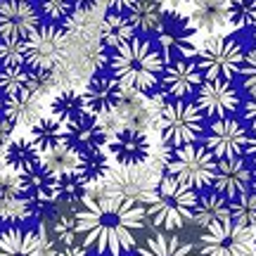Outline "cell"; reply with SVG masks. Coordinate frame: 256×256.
<instances>
[{"label": "cell", "mask_w": 256, "mask_h": 256, "mask_svg": "<svg viewBox=\"0 0 256 256\" xmlns=\"http://www.w3.org/2000/svg\"><path fill=\"white\" fill-rule=\"evenodd\" d=\"M28 140L36 145L40 154H46L50 150L64 145V124L55 116H40V119L31 126V136Z\"/></svg>", "instance_id": "obj_26"}, {"label": "cell", "mask_w": 256, "mask_h": 256, "mask_svg": "<svg viewBox=\"0 0 256 256\" xmlns=\"http://www.w3.org/2000/svg\"><path fill=\"white\" fill-rule=\"evenodd\" d=\"M159 2H162L164 10H178V8H183V5H188L190 0H159Z\"/></svg>", "instance_id": "obj_45"}, {"label": "cell", "mask_w": 256, "mask_h": 256, "mask_svg": "<svg viewBox=\"0 0 256 256\" xmlns=\"http://www.w3.org/2000/svg\"><path fill=\"white\" fill-rule=\"evenodd\" d=\"M0 72H2V66H0Z\"/></svg>", "instance_id": "obj_52"}, {"label": "cell", "mask_w": 256, "mask_h": 256, "mask_svg": "<svg viewBox=\"0 0 256 256\" xmlns=\"http://www.w3.org/2000/svg\"><path fill=\"white\" fill-rule=\"evenodd\" d=\"M52 256H90L86 247H78V244H72V247H60L57 252H52Z\"/></svg>", "instance_id": "obj_41"}, {"label": "cell", "mask_w": 256, "mask_h": 256, "mask_svg": "<svg viewBox=\"0 0 256 256\" xmlns=\"http://www.w3.org/2000/svg\"><path fill=\"white\" fill-rule=\"evenodd\" d=\"M74 171L78 174V178L86 185L104 183L112 174V156L107 152V147H95V150H88V152H81Z\"/></svg>", "instance_id": "obj_22"}, {"label": "cell", "mask_w": 256, "mask_h": 256, "mask_svg": "<svg viewBox=\"0 0 256 256\" xmlns=\"http://www.w3.org/2000/svg\"><path fill=\"white\" fill-rule=\"evenodd\" d=\"M124 86H121L112 74L104 72H95L90 76V81L86 86V92H83V102H86V112L92 114V116H107V114H114L119 110L121 98H124Z\"/></svg>", "instance_id": "obj_13"}, {"label": "cell", "mask_w": 256, "mask_h": 256, "mask_svg": "<svg viewBox=\"0 0 256 256\" xmlns=\"http://www.w3.org/2000/svg\"><path fill=\"white\" fill-rule=\"evenodd\" d=\"M0 256H52L50 242L34 230L8 228L0 232Z\"/></svg>", "instance_id": "obj_19"}, {"label": "cell", "mask_w": 256, "mask_h": 256, "mask_svg": "<svg viewBox=\"0 0 256 256\" xmlns=\"http://www.w3.org/2000/svg\"><path fill=\"white\" fill-rule=\"evenodd\" d=\"M154 34L156 50L164 57V64L174 60H192V55L197 52V46H194L197 28L192 26L190 17L180 14L178 10H166Z\"/></svg>", "instance_id": "obj_8"}, {"label": "cell", "mask_w": 256, "mask_h": 256, "mask_svg": "<svg viewBox=\"0 0 256 256\" xmlns=\"http://www.w3.org/2000/svg\"><path fill=\"white\" fill-rule=\"evenodd\" d=\"M76 162H78V154H76L66 142L55 147V150H50V152H46V154H40V164L46 166L48 171H52L55 176L74 171V168H76Z\"/></svg>", "instance_id": "obj_32"}, {"label": "cell", "mask_w": 256, "mask_h": 256, "mask_svg": "<svg viewBox=\"0 0 256 256\" xmlns=\"http://www.w3.org/2000/svg\"><path fill=\"white\" fill-rule=\"evenodd\" d=\"M107 130L102 126V121L92 114H81L78 119L64 124V142L72 147L76 154L81 152H88V150H95V147H104L107 145Z\"/></svg>", "instance_id": "obj_18"}, {"label": "cell", "mask_w": 256, "mask_h": 256, "mask_svg": "<svg viewBox=\"0 0 256 256\" xmlns=\"http://www.w3.org/2000/svg\"><path fill=\"white\" fill-rule=\"evenodd\" d=\"M159 133L166 147H183L197 142L204 133V114L194 102L174 100L159 110Z\"/></svg>", "instance_id": "obj_4"}, {"label": "cell", "mask_w": 256, "mask_h": 256, "mask_svg": "<svg viewBox=\"0 0 256 256\" xmlns=\"http://www.w3.org/2000/svg\"><path fill=\"white\" fill-rule=\"evenodd\" d=\"M244 60V50L235 38L211 34L197 50V69L202 78H226L232 81V76L240 74Z\"/></svg>", "instance_id": "obj_5"}, {"label": "cell", "mask_w": 256, "mask_h": 256, "mask_svg": "<svg viewBox=\"0 0 256 256\" xmlns=\"http://www.w3.org/2000/svg\"><path fill=\"white\" fill-rule=\"evenodd\" d=\"M5 171V147H0V174Z\"/></svg>", "instance_id": "obj_46"}, {"label": "cell", "mask_w": 256, "mask_h": 256, "mask_svg": "<svg viewBox=\"0 0 256 256\" xmlns=\"http://www.w3.org/2000/svg\"><path fill=\"white\" fill-rule=\"evenodd\" d=\"M40 26V12L24 0H0V38L26 40Z\"/></svg>", "instance_id": "obj_14"}, {"label": "cell", "mask_w": 256, "mask_h": 256, "mask_svg": "<svg viewBox=\"0 0 256 256\" xmlns=\"http://www.w3.org/2000/svg\"><path fill=\"white\" fill-rule=\"evenodd\" d=\"M24 64V40L0 38V66H19Z\"/></svg>", "instance_id": "obj_37"}, {"label": "cell", "mask_w": 256, "mask_h": 256, "mask_svg": "<svg viewBox=\"0 0 256 256\" xmlns=\"http://www.w3.org/2000/svg\"><path fill=\"white\" fill-rule=\"evenodd\" d=\"M5 114V98H2V92H0V116Z\"/></svg>", "instance_id": "obj_47"}, {"label": "cell", "mask_w": 256, "mask_h": 256, "mask_svg": "<svg viewBox=\"0 0 256 256\" xmlns=\"http://www.w3.org/2000/svg\"><path fill=\"white\" fill-rule=\"evenodd\" d=\"M69 55V36L64 26L40 24L24 40V64L34 72H55Z\"/></svg>", "instance_id": "obj_6"}, {"label": "cell", "mask_w": 256, "mask_h": 256, "mask_svg": "<svg viewBox=\"0 0 256 256\" xmlns=\"http://www.w3.org/2000/svg\"><path fill=\"white\" fill-rule=\"evenodd\" d=\"M76 216L74 214H60L55 216V223H52V240L62 247H72L76 244Z\"/></svg>", "instance_id": "obj_36"}, {"label": "cell", "mask_w": 256, "mask_h": 256, "mask_svg": "<svg viewBox=\"0 0 256 256\" xmlns=\"http://www.w3.org/2000/svg\"><path fill=\"white\" fill-rule=\"evenodd\" d=\"M254 232L238 226L235 220H223L204 230L200 240V256H252Z\"/></svg>", "instance_id": "obj_9"}, {"label": "cell", "mask_w": 256, "mask_h": 256, "mask_svg": "<svg viewBox=\"0 0 256 256\" xmlns=\"http://www.w3.org/2000/svg\"><path fill=\"white\" fill-rule=\"evenodd\" d=\"M247 128L242 126L238 119L226 116V119L211 121L209 130L204 136V147L209 150L214 159H238L244 154L247 147Z\"/></svg>", "instance_id": "obj_11"}, {"label": "cell", "mask_w": 256, "mask_h": 256, "mask_svg": "<svg viewBox=\"0 0 256 256\" xmlns=\"http://www.w3.org/2000/svg\"><path fill=\"white\" fill-rule=\"evenodd\" d=\"M112 76L126 88L136 92H150L156 88V83L164 72V57L156 46L147 38H133L126 46L110 52Z\"/></svg>", "instance_id": "obj_2"}, {"label": "cell", "mask_w": 256, "mask_h": 256, "mask_svg": "<svg viewBox=\"0 0 256 256\" xmlns=\"http://www.w3.org/2000/svg\"><path fill=\"white\" fill-rule=\"evenodd\" d=\"M244 121L252 126V130H256V92L249 95L244 102Z\"/></svg>", "instance_id": "obj_40"}, {"label": "cell", "mask_w": 256, "mask_h": 256, "mask_svg": "<svg viewBox=\"0 0 256 256\" xmlns=\"http://www.w3.org/2000/svg\"><path fill=\"white\" fill-rule=\"evenodd\" d=\"M164 12L166 10L162 8L159 0H138L136 5L130 8L128 17L133 22L136 31H142V34H154L162 19H164Z\"/></svg>", "instance_id": "obj_28"}, {"label": "cell", "mask_w": 256, "mask_h": 256, "mask_svg": "<svg viewBox=\"0 0 256 256\" xmlns=\"http://www.w3.org/2000/svg\"><path fill=\"white\" fill-rule=\"evenodd\" d=\"M202 78L200 69L194 60H174V62L164 64V72H162V78H159V86H162V92L171 100H185L197 92Z\"/></svg>", "instance_id": "obj_16"}, {"label": "cell", "mask_w": 256, "mask_h": 256, "mask_svg": "<svg viewBox=\"0 0 256 256\" xmlns=\"http://www.w3.org/2000/svg\"><path fill=\"white\" fill-rule=\"evenodd\" d=\"M31 78H34V69H28L26 64L19 66H2L0 72V92L2 98H12L24 90H31Z\"/></svg>", "instance_id": "obj_30"}, {"label": "cell", "mask_w": 256, "mask_h": 256, "mask_svg": "<svg viewBox=\"0 0 256 256\" xmlns=\"http://www.w3.org/2000/svg\"><path fill=\"white\" fill-rule=\"evenodd\" d=\"M192 218L204 230L211 228V226H216V223L230 220V202L226 200V197H220L218 192H209V194H204V197H197Z\"/></svg>", "instance_id": "obj_24"}, {"label": "cell", "mask_w": 256, "mask_h": 256, "mask_svg": "<svg viewBox=\"0 0 256 256\" xmlns=\"http://www.w3.org/2000/svg\"><path fill=\"white\" fill-rule=\"evenodd\" d=\"M240 76H242V86L249 95L256 92V48L244 52V60H242V66H240Z\"/></svg>", "instance_id": "obj_38"}, {"label": "cell", "mask_w": 256, "mask_h": 256, "mask_svg": "<svg viewBox=\"0 0 256 256\" xmlns=\"http://www.w3.org/2000/svg\"><path fill=\"white\" fill-rule=\"evenodd\" d=\"M72 2L76 12H95V10L100 8L102 0H72Z\"/></svg>", "instance_id": "obj_42"}, {"label": "cell", "mask_w": 256, "mask_h": 256, "mask_svg": "<svg viewBox=\"0 0 256 256\" xmlns=\"http://www.w3.org/2000/svg\"><path fill=\"white\" fill-rule=\"evenodd\" d=\"M211 185H214V192H218L220 197H226L228 202L238 200L240 194L249 192V188H252V168L242 156H238V159H218Z\"/></svg>", "instance_id": "obj_17"}, {"label": "cell", "mask_w": 256, "mask_h": 256, "mask_svg": "<svg viewBox=\"0 0 256 256\" xmlns=\"http://www.w3.org/2000/svg\"><path fill=\"white\" fill-rule=\"evenodd\" d=\"M190 22L197 31H218L228 24V0H190Z\"/></svg>", "instance_id": "obj_21"}, {"label": "cell", "mask_w": 256, "mask_h": 256, "mask_svg": "<svg viewBox=\"0 0 256 256\" xmlns=\"http://www.w3.org/2000/svg\"><path fill=\"white\" fill-rule=\"evenodd\" d=\"M194 204L197 192L168 174L159 176L150 192L142 197L145 218L150 220V226L162 230L183 228L194 214Z\"/></svg>", "instance_id": "obj_3"}, {"label": "cell", "mask_w": 256, "mask_h": 256, "mask_svg": "<svg viewBox=\"0 0 256 256\" xmlns=\"http://www.w3.org/2000/svg\"><path fill=\"white\" fill-rule=\"evenodd\" d=\"M14 121H10L8 116H5V114H2V116H0V147H8L10 142H12V140H14Z\"/></svg>", "instance_id": "obj_39"}, {"label": "cell", "mask_w": 256, "mask_h": 256, "mask_svg": "<svg viewBox=\"0 0 256 256\" xmlns=\"http://www.w3.org/2000/svg\"><path fill=\"white\" fill-rule=\"evenodd\" d=\"M107 152L119 166H142L152 154V145L147 140L145 130L124 126L110 136Z\"/></svg>", "instance_id": "obj_15"}, {"label": "cell", "mask_w": 256, "mask_h": 256, "mask_svg": "<svg viewBox=\"0 0 256 256\" xmlns=\"http://www.w3.org/2000/svg\"><path fill=\"white\" fill-rule=\"evenodd\" d=\"M5 116L14 121V126H34L43 116V104L40 95L31 90H24L19 95L5 98Z\"/></svg>", "instance_id": "obj_23"}, {"label": "cell", "mask_w": 256, "mask_h": 256, "mask_svg": "<svg viewBox=\"0 0 256 256\" xmlns=\"http://www.w3.org/2000/svg\"><path fill=\"white\" fill-rule=\"evenodd\" d=\"M256 22V0H228V24L247 28Z\"/></svg>", "instance_id": "obj_34"}, {"label": "cell", "mask_w": 256, "mask_h": 256, "mask_svg": "<svg viewBox=\"0 0 256 256\" xmlns=\"http://www.w3.org/2000/svg\"><path fill=\"white\" fill-rule=\"evenodd\" d=\"M216 171V159L204 145H183L176 147L166 159V174L174 176L176 180L185 183L192 190H200L211 185Z\"/></svg>", "instance_id": "obj_7"}, {"label": "cell", "mask_w": 256, "mask_h": 256, "mask_svg": "<svg viewBox=\"0 0 256 256\" xmlns=\"http://www.w3.org/2000/svg\"><path fill=\"white\" fill-rule=\"evenodd\" d=\"M138 36L133 22L128 17V12H116V10H107L102 14L100 22V43L107 50H116V48L126 46L128 40Z\"/></svg>", "instance_id": "obj_20"}, {"label": "cell", "mask_w": 256, "mask_h": 256, "mask_svg": "<svg viewBox=\"0 0 256 256\" xmlns=\"http://www.w3.org/2000/svg\"><path fill=\"white\" fill-rule=\"evenodd\" d=\"M74 2L72 0H40V14L48 19V24L64 26L74 17Z\"/></svg>", "instance_id": "obj_35"}, {"label": "cell", "mask_w": 256, "mask_h": 256, "mask_svg": "<svg viewBox=\"0 0 256 256\" xmlns=\"http://www.w3.org/2000/svg\"><path fill=\"white\" fill-rule=\"evenodd\" d=\"M22 197L28 204L31 218H55L57 206V176L43 164L19 176Z\"/></svg>", "instance_id": "obj_10"}, {"label": "cell", "mask_w": 256, "mask_h": 256, "mask_svg": "<svg viewBox=\"0 0 256 256\" xmlns=\"http://www.w3.org/2000/svg\"><path fill=\"white\" fill-rule=\"evenodd\" d=\"M136 256H194V249L183 238L156 232L154 238H150L142 247L138 249Z\"/></svg>", "instance_id": "obj_27"}, {"label": "cell", "mask_w": 256, "mask_h": 256, "mask_svg": "<svg viewBox=\"0 0 256 256\" xmlns=\"http://www.w3.org/2000/svg\"><path fill=\"white\" fill-rule=\"evenodd\" d=\"M24 2H31V0H24Z\"/></svg>", "instance_id": "obj_51"}, {"label": "cell", "mask_w": 256, "mask_h": 256, "mask_svg": "<svg viewBox=\"0 0 256 256\" xmlns=\"http://www.w3.org/2000/svg\"><path fill=\"white\" fill-rule=\"evenodd\" d=\"M88 194V185L83 183L76 171H66V174L57 176V202H64V204H81Z\"/></svg>", "instance_id": "obj_31"}, {"label": "cell", "mask_w": 256, "mask_h": 256, "mask_svg": "<svg viewBox=\"0 0 256 256\" xmlns=\"http://www.w3.org/2000/svg\"><path fill=\"white\" fill-rule=\"evenodd\" d=\"M244 154H247L249 159L256 164V130H252V133L247 136V147H244Z\"/></svg>", "instance_id": "obj_44"}, {"label": "cell", "mask_w": 256, "mask_h": 256, "mask_svg": "<svg viewBox=\"0 0 256 256\" xmlns=\"http://www.w3.org/2000/svg\"><path fill=\"white\" fill-rule=\"evenodd\" d=\"M254 252H256V230H254Z\"/></svg>", "instance_id": "obj_50"}, {"label": "cell", "mask_w": 256, "mask_h": 256, "mask_svg": "<svg viewBox=\"0 0 256 256\" xmlns=\"http://www.w3.org/2000/svg\"><path fill=\"white\" fill-rule=\"evenodd\" d=\"M74 216L83 247L110 256L130 252L138 242V232L145 226V206L138 200L114 192H102L100 197L86 194Z\"/></svg>", "instance_id": "obj_1"}, {"label": "cell", "mask_w": 256, "mask_h": 256, "mask_svg": "<svg viewBox=\"0 0 256 256\" xmlns=\"http://www.w3.org/2000/svg\"><path fill=\"white\" fill-rule=\"evenodd\" d=\"M81 114H86V102H83V92L78 90L66 88V90L57 92L52 102H50V116L60 119L62 124L78 119Z\"/></svg>", "instance_id": "obj_29"}, {"label": "cell", "mask_w": 256, "mask_h": 256, "mask_svg": "<svg viewBox=\"0 0 256 256\" xmlns=\"http://www.w3.org/2000/svg\"><path fill=\"white\" fill-rule=\"evenodd\" d=\"M230 218L242 228H256V192H244L230 202Z\"/></svg>", "instance_id": "obj_33"}, {"label": "cell", "mask_w": 256, "mask_h": 256, "mask_svg": "<svg viewBox=\"0 0 256 256\" xmlns=\"http://www.w3.org/2000/svg\"><path fill=\"white\" fill-rule=\"evenodd\" d=\"M40 164V152L28 138H17L5 147V168H10L12 174H26L31 168H36Z\"/></svg>", "instance_id": "obj_25"}, {"label": "cell", "mask_w": 256, "mask_h": 256, "mask_svg": "<svg viewBox=\"0 0 256 256\" xmlns=\"http://www.w3.org/2000/svg\"><path fill=\"white\" fill-rule=\"evenodd\" d=\"M204 116L211 121L232 116L240 107V95L232 81L226 78H204L197 88V102H194Z\"/></svg>", "instance_id": "obj_12"}, {"label": "cell", "mask_w": 256, "mask_h": 256, "mask_svg": "<svg viewBox=\"0 0 256 256\" xmlns=\"http://www.w3.org/2000/svg\"><path fill=\"white\" fill-rule=\"evenodd\" d=\"M252 36H254V40H256V22L252 24Z\"/></svg>", "instance_id": "obj_49"}, {"label": "cell", "mask_w": 256, "mask_h": 256, "mask_svg": "<svg viewBox=\"0 0 256 256\" xmlns=\"http://www.w3.org/2000/svg\"><path fill=\"white\" fill-rule=\"evenodd\" d=\"M107 10H116V12H130V8L136 5L138 0H104Z\"/></svg>", "instance_id": "obj_43"}, {"label": "cell", "mask_w": 256, "mask_h": 256, "mask_svg": "<svg viewBox=\"0 0 256 256\" xmlns=\"http://www.w3.org/2000/svg\"><path fill=\"white\" fill-rule=\"evenodd\" d=\"M252 185H254V192H256V171L252 174Z\"/></svg>", "instance_id": "obj_48"}]
</instances>
